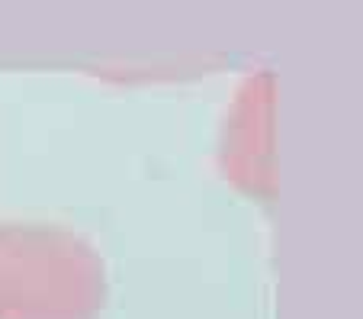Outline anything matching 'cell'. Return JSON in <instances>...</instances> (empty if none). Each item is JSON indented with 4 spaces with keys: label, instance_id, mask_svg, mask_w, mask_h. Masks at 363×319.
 Returning <instances> with one entry per match:
<instances>
[{
    "label": "cell",
    "instance_id": "7a4b0ae2",
    "mask_svg": "<svg viewBox=\"0 0 363 319\" xmlns=\"http://www.w3.org/2000/svg\"><path fill=\"white\" fill-rule=\"evenodd\" d=\"M219 168L238 194L261 203L277 197V75L270 68H254L235 84L219 132Z\"/></svg>",
    "mask_w": 363,
    "mask_h": 319
},
{
    "label": "cell",
    "instance_id": "6da1fadb",
    "mask_svg": "<svg viewBox=\"0 0 363 319\" xmlns=\"http://www.w3.org/2000/svg\"><path fill=\"white\" fill-rule=\"evenodd\" d=\"M106 303V258L81 229L0 216V319H100Z\"/></svg>",
    "mask_w": 363,
    "mask_h": 319
}]
</instances>
